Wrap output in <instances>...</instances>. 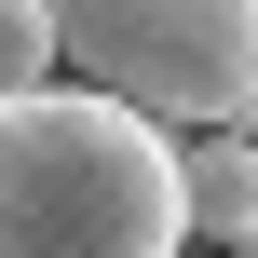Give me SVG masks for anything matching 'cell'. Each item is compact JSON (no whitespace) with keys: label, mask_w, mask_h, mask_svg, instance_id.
Masks as SVG:
<instances>
[{"label":"cell","mask_w":258,"mask_h":258,"mask_svg":"<svg viewBox=\"0 0 258 258\" xmlns=\"http://www.w3.org/2000/svg\"><path fill=\"white\" fill-rule=\"evenodd\" d=\"M190 258H258V136H190Z\"/></svg>","instance_id":"cell-3"},{"label":"cell","mask_w":258,"mask_h":258,"mask_svg":"<svg viewBox=\"0 0 258 258\" xmlns=\"http://www.w3.org/2000/svg\"><path fill=\"white\" fill-rule=\"evenodd\" d=\"M68 68V41H54V0H0V109L14 95H41Z\"/></svg>","instance_id":"cell-4"},{"label":"cell","mask_w":258,"mask_h":258,"mask_svg":"<svg viewBox=\"0 0 258 258\" xmlns=\"http://www.w3.org/2000/svg\"><path fill=\"white\" fill-rule=\"evenodd\" d=\"M54 41L82 68V95L163 122V136L258 122V0H54Z\"/></svg>","instance_id":"cell-2"},{"label":"cell","mask_w":258,"mask_h":258,"mask_svg":"<svg viewBox=\"0 0 258 258\" xmlns=\"http://www.w3.org/2000/svg\"><path fill=\"white\" fill-rule=\"evenodd\" d=\"M245 136H258V122H245Z\"/></svg>","instance_id":"cell-5"},{"label":"cell","mask_w":258,"mask_h":258,"mask_svg":"<svg viewBox=\"0 0 258 258\" xmlns=\"http://www.w3.org/2000/svg\"><path fill=\"white\" fill-rule=\"evenodd\" d=\"M190 136L41 82L0 109V258H190Z\"/></svg>","instance_id":"cell-1"}]
</instances>
